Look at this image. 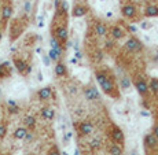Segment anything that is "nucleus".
Segmentation results:
<instances>
[{
    "instance_id": "f257e3e1",
    "label": "nucleus",
    "mask_w": 158,
    "mask_h": 155,
    "mask_svg": "<svg viewBox=\"0 0 158 155\" xmlns=\"http://www.w3.org/2000/svg\"><path fill=\"white\" fill-rule=\"evenodd\" d=\"M95 80L98 81L99 87L102 88V91L106 95L111 96L114 99H117L120 96L117 84H115V80H114V75L111 73H109L107 70H98V71H95Z\"/></svg>"
},
{
    "instance_id": "f03ea898",
    "label": "nucleus",
    "mask_w": 158,
    "mask_h": 155,
    "mask_svg": "<svg viewBox=\"0 0 158 155\" xmlns=\"http://www.w3.org/2000/svg\"><path fill=\"white\" fill-rule=\"evenodd\" d=\"M109 136H110V140L115 143V144L124 145L125 143V136H124V132L121 130V128H118L117 125H110L109 128Z\"/></svg>"
},
{
    "instance_id": "7ed1b4c3",
    "label": "nucleus",
    "mask_w": 158,
    "mask_h": 155,
    "mask_svg": "<svg viewBox=\"0 0 158 155\" xmlns=\"http://www.w3.org/2000/svg\"><path fill=\"white\" fill-rule=\"evenodd\" d=\"M125 51L129 54H139L143 51V43L136 37H129L125 43Z\"/></svg>"
},
{
    "instance_id": "20e7f679",
    "label": "nucleus",
    "mask_w": 158,
    "mask_h": 155,
    "mask_svg": "<svg viewBox=\"0 0 158 155\" xmlns=\"http://www.w3.org/2000/svg\"><path fill=\"white\" fill-rule=\"evenodd\" d=\"M133 85H135L136 91L139 92V95L142 96V98H147L148 95V91H150V88H148V84L146 83V80L142 75H138V77L133 78Z\"/></svg>"
},
{
    "instance_id": "39448f33",
    "label": "nucleus",
    "mask_w": 158,
    "mask_h": 155,
    "mask_svg": "<svg viewBox=\"0 0 158 155\" xmlns=\"http://www.w3.org/2000/svg\"><path fill=\"white\" fill-rule=\"evenodd\" d=\"M84 98H85L88 102H94V100L101 99V95H99V91L95 85H88V87L84 88Z\"/></svg>"
},
{
    "instance_id": "423d86ee",
    "label": "nucleus",
    "mask_w": 158,
    "mask_h": 155,
    "mask_svg": "<svg viewBox=\"0 0 158 155\" xmlns=\"http://www.w3.org/2000/svg\"><path fill=\"white\" fill-rule=\"evenodd\" d=\"M121 13H123L124 18H127V19L129 21H136V15H138V10H136V7L133 4H128L123 6V8H121Z\"/></svg>"
},
{
    "instance_id": "0eeeda50",
    "label": "nucleus",
    "mask_w": 158,
    "mask_h": 155,
    "mask_svg": "<svg viewBox=\"0 0 158 155\" xmlns=\"http://www.w3.org/2000/svg\"><path fill=\"white\" fill-rule=\"evenodd\" d=\"M54 36L60 41V44H66L68 43V39H69V33H68V28L65 25H60V26H56L54 29Z\"/></svg>"
},
{
    "instance_id": "6e6552de",
    "label": "nucleus",
    "mask_w": 158,
    "mask_h": 155,
    "mask_svg": "<svg viewBox=\"0 0 158 155\" xmlns=\"http://www.w3.org/2000/svg\"><path fill=\"white\" fill-rule=\"evenodd\" d=\"M144 147L147 151H154L158 148V139L156 137V136L153 135V133H148V135L144 136Z\"/></svg>"
},
{
    "instance_id": "1a4fd4ad",
    "label": "nucleus",
    "mask_w": 158,
    "mask_h": 155,
    "mask_svg": "<svg viewBox=\"0 0 158 155\" xmlns=\"http://www.w3.org/2000/svg\"><path fill=\"white\" fill-rule=\"evenodd\" d=\"M110 36L113 40H121L127 36V30L121 25H114L110 28Z\"/></svg>"
},
{
    "instance_id": "9d476101",
    "label": "nucleus",
    "mask_w": 158,
    "mask_h": 155,
    "mask_svg": "<svg viewBox=\"0 0 158 155\" xmlns=\"http://www.w3.org/2000/svg\"><path fill=\"white\" fill-rule=\"evenodd\" d=\"M54 96V91L52 88L48 85V87H44V88H40L37 91V98L43 102H47V100H51V98Z\"/></svg>"
},
{
    "instance_id": "9b49d317",
    "label": "nucleus",
    "mask_w": 158,
    "mask_h": 155,
    "mask_svg": "<svg viewBox=\"0 0 158 155\" xmlns=\"http://www.w3.org/2000/svg\"><path fill=\"white\" fill-rule=\"evenodd\" d=\"M78 132L83 136H88L94 132V124L91 121H81L78 124Z\"/></svg>"
},
{
    "instance_id": "f8f14e48",
    "label": "nucleus",
    "mask_w": 158,
    "mask_h": 155,
    "mask_svg": "<svg viewBox=\"0 0 158 155\" xmlns=\"http://www.w3.org/2000/svg\"><path fill=\"white\" fill-rule=\"evenodd\" d=\"M40 115L44 121L51 122V121L55 118V108L54 107H41L40 110Z\"/></svg>"
},
{
    "instance_id": "ddd939ff",
    "label": "nucleus",
    "mask_w": 158,
    "mask_h": 155,
    "mask_svg": "<svg viewBox=\"0 0 158 155\" xmlns=\"http://www.w3.org/2000/svg\"><path fill=\"white\" fill-rule=\"evenodd\" d=\"M14 66H15V69L21 73V74L25 75V71H26V69H28L29 63L25 62L23 59H21V58H14Z\"/></svg>"
},
{
    "instance_id": "4468645a",
    "label": "nucleus",
    "mask_w": 158,
    "mask_h": 155,
    "mask_svg": "<svg viewBox=\"0 0 158 155\" xmlns=\"http://www.w3.org/2000/svg\"><path fill=\"white\" fill-rule=\"evenodd\" d=\"M94 33H95L96 36H99V37H103V36L107 35V26L103 22H101V21H98V22H95V25H94Z\"/></svg>"
},
{
    "instance_id": "2eb2a0df",
    "label": "nucleus",
    "mask_w": 158,
    "mask_h": 155,
    "mask_svg": "<svg viewBox=\"0 0 158 155\" xmlns=\"http://www.w3.org/2000/svg\"><path fill=\"white\" fill-rule=\"evenodd\" d=\"M55 74H56V77H59V78L66 77V75H68V66L59 60L55 65Z\"/></svg>"
},
{
    "instance_id": "dca6fc26",
    "label": "nucleus",
    "mask_w": 158,
    "mask_h": 155,
    "mask_svg": "<svg viewBox=\"0 0 158 155\" xmlns=\"http://www.w3.org/2000/svg\"><path fill=\"white\" fill-rule=\"evenodd\" d=\"M85 14H87V7L85 6H83V4H76L74 7H73V10H72V15L74 18H81V17H84Z\"/></svg>"
},
{
    "instance_id": "f3484780",
    "label": "nucleus",
    "mask_w": 158,
    "mask_h": 155,
    "mask_svg": "<svg viewBox=\"0 0 158 155\" xmlns=\"http://www.w3.org/2000/svg\"><path fill=\"white\" fill-rule=\"evenodd\" d=\"M11 74V65L10 62L0 63V78H7Z\"/></svg>"
},
{
    "instance_id": "a211bd4d",
    "label": "nucleus",
    "mask_w": 158,
    "mask_h": 155,
    "mask_svg": "<svg viewBox=\"0 0 158 155\" xmlns=\"http://www.w3.org/2000/svg\"><path fill=\"white\" fill-rule=\"evenodd\" d=\"M144 17L147 18H156L158 17V6H154V4H148L147 7L144 8Z\"/></svg>"
},
{
    "instance_id": "6ab92c4d",
    "label": "nucleus",
    "mask_w": 158,
    "mask_h": 155,
    "mask_svg": "<svg viewBox=\"0 0 158 155\" xmlns=\"http://www.w3.org/2000/svg\"><path fill=\"white\" fill-rule=\"evenodd\" d=\"M48 56H50L51 62L58 63V62L60 60V58H62V52H59V51L54 50V48H50V51H48Z\"/></svg>"
},
{
    "instance_id": "aec40b11",
    "label": "nucleus",
    "mask_w": 158,
    "mask_h": 155,
    "mask_svg": "<svg viewBox=\"0 0 158 155\" xmlns=\"http://www.w3.org/2000/svg\"><path fill=\"white\" fill-rule=\"evenodd\" d=\"M50 45H51V48H54V50L59 51V52H62V50L65 48L62 44H60V41L58 40L55 36H51V39H50Z\"/></svg>"
},
{
    "instance_id": "412c9836",
    "label": "nucleus",
    "mask_w": 158,
    "mask_h": 155,
    "mask_svg": "<svg viewBox=\"0 0 158 155\" xmlns=\"http://www.w3.org/2000/svg\"><path fill=\"white\" fill-rule=\"evenodd\" d=\"M109 153L111 155H123V145L113 143V144H110V147H109Z\"/></svg>"
},
{
    "instance_id": "4be33fe9",
    "label": "nucleus",
    "mask_w": 158,
    "mask_h": 155,
    "mask_svg": "<svg viewBox=\"0 0 158 155\" xmlns=\"http://www.w3.org/2000/svg\"><path fill=\"white\" fill-rule=\"evenodd\" d=\"M11 15H13V7L11 6H4L2 10V18L3 21H8L11 18Z\"/></svg>"
},
{
    "instance_id": "5701e85b",
    "label": "nucleus",
    "mask_w": 158,
    "mask_h": 155,
    "mask_svg": "<svg viewBox=\"0 0 158 155\" xmlns=\"http://www.w3.org/2000/svg\"><path fill=\"white\" fill-rule=\"evenodd\" d=\"M23 124H25V126L28 128V129H35V126H36V120H35V117H32V115H26L25 118H23Z\"/></svg>"
},
{
    "instance_id": "b1692460",
    "label": "nucleus",
    "mask_w": 158,
    "mask_h": 155,
    "mask_svg": "<svg viewBox=\"0 0 158 155\" xmlns=\"http://www.w3.org/2000/svg\"><path fill=\"white\" fill-rule=\"evenodd\" d=\"M26 133H28V129H26V128H17L14 132V137L18 139V140H23Z\"/></svg>"
},
{
    "instance_id": "393cba45",
    "label": "nucleus",
    "mask_w": 158,
    "mask_h": 155,
    "mask_svg": "<svg viewBox=\"0 0 158 155\" xmlns=\"http://www.w3.org/2000/svg\"><path fill=\"white\" fill-rule=\"evenodd\" d=\"M148 88H150L151 93L157 96L158 95V78H156V77L151 78L150 83H148Z\"/></svg>"
},
{
    "instance_id": "a878e982",
    "label": "nucleus",
    "mask_w": 158,
    "mask_h": 155,
    "mask_svg": "<svg viewBox=\"0 0 158 155\" xmlns=\"http://www.w3.org/2000/svg\"><path fill=\"white\" fill-rule=\"evenodd\" d=\"M120 87L123 88L124 91L128 89V88L131 87V80H129V77H127V75H123V77L120 78Z\"/></svg>"
},
{
    "instance_id": "bb28decb",
    "label": "nucleus",
    "mask_w": 158,
    "mask_h": 155,
    "mask_svg": "<svg viewBox=\"0 0 158 155\" xmlns=\"http://www.w3.org/2000/svg\"><path fill=\"white\" fill-rule=\"evenodd\" d=\"M101 143H102L101 139H99V137H95V139H92V140H91L89 145H91V148H92V150H95V148L101 147Z\"/></svg>"
},
{
    "instance_id": "cd10ccee",
    "label": "nucleus",
    "mask_w": 158,
    "mask_h": 155,
    "mask_svg": "<svg viewBox=\"0 0 158 155\" xmlns=\"http://www.w3.org/2000/svg\"><path fill=\"white\" fill-rule=\"evenodd\" d=\"M72 136H73L72 130H66V132L63 133V143H65V144H69V141L72 140Z\"/></svg>"
},
{
    "instance_id": "c85d7f7f",
    "label": "nucleus",
    "mask_w": 158,
    "mask_h": 155,
    "mask_svg": "<svg viewBox=\"0 0 158 155\" xmlns=\"http://www.w3.org/2000/svg\"><path fill=\"white\" fill-rule=\"evenodd\" d=\"M23 11H25V14H30V11H32V0H25Z\"/></svg>"
},
{
    "instance_id": "c756f323",
    "label": "nucleus",
    "mask_w": 158,
    "mask_h": 155,
    "mask_svg": "<svg viewBox=\"0 0 158 155\" xmlns=\"http://www.w3.org/2000/svg\"><path fill=\"white\" fill-rule=\"evenodd\" d=\"M47 155H60V151H59V148H58L56 145H52V147L48 150Z\"/></svg>"
},
{
    "instance_id": "7c9ffc66",
    "label": "nucleus",
    "mask_w": 158,
    "mask_h": 155,
    "mask_svg": "<svg viewBox=\"0 0 158 155\" xmlns=\"http://www.w3.org/2000/svg\"><path fill=\"white\" fill-rule=\"evenodd\" d=\"M60 10L65 11V13H68V11H69V3H68V0H60Z\"/></svg>"
},
{
    "instance_id": "2f4dec72",
    "label": "nucleus",
    "mask_w": 158,
    "mask_h": 155,
    "mask_svg": "<svg viewBox=\"0 0 158 155\" xmlns=\"http://www.w3.org/2000/svg\"><path fill=\"white\" fill-rule=\"evenodd\" d=\"M25 143H30L33 140V132H30V130H28V133H26V136H25Z\"/></svg>"
},
{
    "instance_id": "473e14b6",
    "label": "nucleus",
    "mask_w": 158,
    "mask_h": 155,
    "mask_svg": "<svg viewBox=\"0 0 158 155\" xmlns=\"http://www.w3.org/2000/svg\"><path fill=\"white\" fill-rule=\"evenodd\" d=\"M6 132H7V128H6L4 125H2L0 124V139H3L6 136Z\"/></svg>"
},
{
    "instance_id": "72a5a7b5",
    "label": "nucleus",
    "mask_w": 158,
    "mask_h": 155,
    "mask_svg": "<svg viewBox=\"0 0 158 155\" xmlns=\"http://www.w3.org/2000/svg\"><path fill=\"white\" fill-rule=\"evenodd\" d=\"M18 106H8V113H11V114H17L18 113Z\"/></svg>"
},
{
    "instance_id": "f704fd0d",
    "label": "nucleus",
    "mask_w": 158,
    "mask_h": 155,
    "mask_svg": "<svg viewBox=\"0 0 158 155\" xmlns=\"http://www.w3.org/2000/svg\"><path fill=\"white\" fill-rule=\"evenodd\" d=\"M41 59H43V62H44L45 66H50V63H51L50 56H48V55H41Z\"/></svg>"
},
{
    "instance_id": "c9c22d12",
    "label": "nucleus",
    "mask_w": 158,
    "mask_h": 155,
    "mask_svg": "<svg viewBox=\"0 0 158 155\" xmlns=\"http://www.w3.org/2000/svg\"><path fill=\"white\" fill-rule=\"evenodd\" d=\"M140 28L142 29H150L151 28V23H147V21H144V22L140 23Z\"/></svg>"
},
{
    "instance_id": "e433bc0d",
    "label": "nucleus",
    "mask_w": 158,
    "mask_h": 155,
    "mask_svg": "<svg viewBox=\"0 0 158 155\" xmlns=\"http://www.w3.org/2000/svg\"><path fill=\"white\" fill-rule=\"evenodd\" d=\"M151 133H153V135H154V136H156V137L158 139V122H157L156 125L153 126V132H151Z\"/></svg>"
},
{
    "instance_id": "4c0bfd02",
    "label": "nucleus",
    "mask_w": 158,
    "mask_h": 155,
    "mask_svg": "<svg viewBox=\"0 0 158 155\" xmlns=\"http://www.w3.org/2000/svg\"><path fill=\"white\" fill-rule=\"evenodd\" d=\"M39 28H43L44 26V18L43 17H39V23H37Z\"/></svg>"
},
{
    "instance_id": "58836bf2",
    "label": "nucleus",
    "mask_w": 158,
    "mask_h": 155,
    "mask_svg": "<svg viewBox=\"0 0 158 155\" xmlns=\"http://www.w3.org/2000/svg\"><path fill=\"white\" fill-rule=\"evenodd\" d=\"M74 56L77 58L78 60H80V59H83V54H81V51H80V50H78V51H76V52H74Z\"/></svg>"
},
{
    "instance_id": "ea45409f",
    "label": "nucleus",
    "mask_w": 158,
    "mask_h": 155,
    "mask_svg": "<svg viewBox=\"0 0 158 155\" xmlns=\"http://www.w3.org/2000/svg\"><path fill=\"white\" fill-rule=\"evenodd\" d=\"M70 62L73 63V65H77V63H78V59H77V58H76V56H73L72 59H70Z\"/></svg>"
},
{
    "instance_id": "a19ab883",
    "label": "nucleus",
    "mask_w": 158,
    "mask_h": 155,
    "mask_svg": "<svg viewBox=\"0 0 158 155\" xmlns=\"http://www.w3.org/2000/svg\"><path fill=\"white\" fill-rule=\"evenodd\" d=\"M8 106H17V103H15V100H13V99H8Z\"/></svg>"
},
{
    "instance_id": "79ce46f5",
    "label": "nucleus",
    "mask_w": 158,
    "mask_h": 155,
    "mask_svg": "<svg viewBox=\"0 0 158 155\" xmlns=\"http://www.w3.org/2000/svg\"><path fill=\"white\" fill-rule=\"evenodd\" d=\"M30 73H32V66H28V69H26V71H25V75H28V74H30Z\"/></svg>"
},
{
    "instance_id": "37998d69",
    "label": "nucleus",
    "mask_w": 158,
    "mask_h": 155,
    "mask_svg": "<svg viewBox=\"0 0 158 155\" xmlns=\"http://www.w3.org/2000/svg\"><path fill=\"white\" fill-rule=\"evenodd\" d=\"M37 80L39 81H43V74H41V73H39V74H37Z\"/></svg>"
},
{
    "instance_id": "c03bdc74",
    "label": "nucleus",
    "mask_w": 158,
    "mask_h": 155,
    "mask_svg": "<svg viewBox=\"0 0 158 155\" xmlns=\"http://www.w3.org/2000/svg\"><path fill=\"white\" fill-rule=\"evenodd\" d=\"M106 17H107V18H111V17H113V13H111V11H109V13L106 14Z\"/></svg>"
},
{
    "instance_id": "a18cd8bd",
    "label": "nucleus",
    "mask_w": 158,
    "mask_h": 155,
    "mask_svg": "<svg viewBox=\"0 0 158 155\" xmlns=\"http://www.w3.org/2000/svg\"><path fill=\"white\" fill-rule=\"evenodd\" d=\"M74 155H80V151H78V150H76V151H74Z\"/></svg>"
},
{
    "instance_id": "49530a36",
    "label": "nucleus",
    "mask_w": 158,
    "mask_h": 155,
    "mask_svg": "<svg viewBox=\"0 0 158 155\" xmlns=\"http://www.w3.org/2000/svg\"><path fill=\"white\" fill-rule=\"evenodd\" d=\"M0 40H2V32H0Z\"/></svg>"
},
{
    "instance_id": "de8ad7c7",
    "label": "nucleus",
    "mask_w": 158,
    "mask_h": 155,
    "mask_svg": "<svg viewBox=\"0 0 158 155\" xmlns=\"http://www.w3.org/2000/svg\"><path fill=\"white\" fill-rule=\"evenodd\" d=\"M147 155H151V154H150V153H148V154H147Z\"/></svg>"
}]
</instances>
